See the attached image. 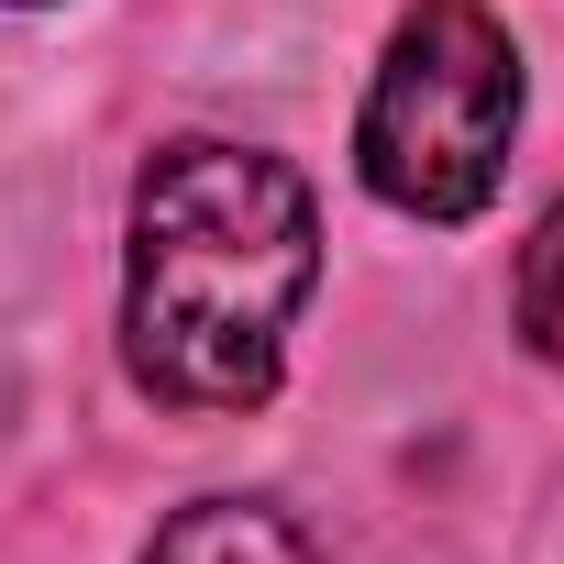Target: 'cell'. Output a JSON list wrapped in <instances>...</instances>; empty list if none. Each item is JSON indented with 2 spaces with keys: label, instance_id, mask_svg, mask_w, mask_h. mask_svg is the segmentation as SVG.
<instances>
[{
  "label": "cell",
  "instance_id": "2",
  "mask_svg": "<svg viewBox=\"0 0 564 564\" xmlns=\"http://www.w3.org/2000/svg\"><path fill=\"white\" fill-rule=\"evenodd\" d=\"M509 133H520V45L476 0H421L388 34L355 122L366 188L410 221H476L509 177Z\"/></svg>",
  "mask_w": 564,
  "mask_h": 564
},
{
  "label": "cell",
  "instance_id": "4",
  "mask_svg": "<svg viewBox=\"0 0 564 564\" xmlns=\"http://www.w3.org/2000/svg\"><path fill=\"white\" fill-rule=\"evenodd\" d=\"M520 344L564 366V199H553V210L531 221V243H520Z\"/></svg>",
  "mask_w": 564,
  "mask_h": 564
},
{
  "label": "cell",
  "instance_id": "5",
  "mask_svg": "<svg viewBox=\"0 0 564 564\" xmlns=\"http://www.w3.org/2000/svg\"><path fill=\"white\" fill-rule=\"evenodd\" d=\"M12 12H34V0H12Z\"/></svg>",
  "mask_w": 564,
  "mask_h": 564
},
{
  "label": "cell",
  "instance_id": "3",
  "mask_svg": "<svg viewBox=\"0 0 564 564\" xmlns=\"http://www.w3.org/2000/svg\"><path fill=\"white\" fill-rule=\"evenodd\" d=\"M144 564H311V542L276 509H254V498H188L144 542Z\"/></svg>",
  "mask_w": 564,
  "mask_h": 564
},
{
  "label": "cell",
  "instance_id": "1",
  "mask_svg": "<svg viewBox=\"0 0 564 564\" xmlns=\"http://www.w3.org/2000/svg\"><path fill=\"white\" fill-rule=\"evenodd\" d=\"M322 276V210L300 166L254 144H166L133 188L122 254V366L166 410H254L276 399L289 322Z\"/></svg>",
  "mask_w": 564,
  "mask_h": 564
}]
</instances>
